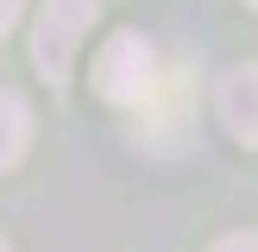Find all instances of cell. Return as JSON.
<instances>
[{
    "instance_id": "6da1fadb",
    "label": "cell",
    "mask_w": 258,
    "mask_h": 252,
    "mask_svg": "<svg viewBox=\"0 0 258 252\" xmlns=\"http://www.w3.org/2000/svg\"><path fill=\"white\" fill-rule=\"evenodd\" d=\"M139 139L158 151H176L183 145V133L196 126V70H183V63H164L158 82H151V95L139 101Z\"/></svg>"
},
{
    "instance_id": "7a4b0ae2",
    "label": "cell",
    "mask_w": 258,
    "mask_h": 252,
    "mask_svg": "<svg viewBox=\"0 0 258 252\" xmlns=\"http://www.w3.org/2000/svg\"><path fill=\"white\" fill-rule=\"evenodd\" d=\"M158 70H164L158 50L139 32H120V38H107L101 57H95V88L107 101H120V107H139V101L151 95V82H158Z\"/></svg>"
},
{
    "instance_id": "3957f363",
    "label": "cell",
    "mask_w": 258,
    "mask_h": 252,
    "mask_svg": "<svg viewBox=\"0 0 258 252\" xmlns=\"http://www.w3.org/2000/svg\"><path fill=\"white\" fill-rule=\"evenodd\" d=\"M95 25V0H50L44 19L32 32V57L44 70V82H70V63H76V44L88 38Z\"/></svg>"
},
{
    "instance_id": "277c9868",
    "label": "cell",
    "mask_w": 258,
    "mask_h": 252,
    "mask_svg": "<svg viewBox=\"0 0 258 252\" xmlns=\"http://www.w3.org/2000/svg\"><path fill=\"white\" fill-rule=\"evenodd\" d=\"M221 120L233 126V139L258 145V63H239L221 82Z\"/></svg>"
},
{
    "instance_id": "5b68a950",
    "label": "cell",
    "mask_w": 258,
    "mask_h": 252,
    "mask_svg": "<svg viewBox=\"0 0 258 252\" xmlns=\"http://www.w3.org/2000/svg\"><path fill=\"white\" fill-rule=\"evenodd\" d=\"M25 145H32V107L13 88H0V170H13L25 158Z\"/></svg>"
},
{
    "instance_id": "8992f818",
    "label": "cell",
    "mask_w": 258,
    "mask_h": 252,
    "mask_svg": "<svg viewBox=\"0 0 258 252\" xmlns=\"http://www.w3.org/2000/svg\"><path fill=\"white\" fill-rule=\"evenodd\" d=\"M214 252H258V233H233V239H221Z\"/></svg>"
},
{
    "instance_id": "52a82bcc",
    "label": "cell",
    "mask_w": 258,
    "mask_h": 252,
    "mask_svg": "<svg viewBox=\"0 0 258 252\" xmlns=\"http://www.w3.org/2000/svg\"><path fill=\"white\" fill-rule=\"evenodd\" d=\"M19 7H25V0H0V38L13 32V19H19Z\"/></svg>"
},
{
    "instance_id": "ba28073f",
    "label": "cell",
    "mask_w": 258,
    "mask_h": 252,
    "mask_svg": "<svg viewBox=\"0 0 258 252\" xmlns=\"http://www.w3.org/2000/svg\"><path fill=\"white\" fill-rule=\"evenodd\" d=\"M0 252H13V246H7V239H0Z\"/></svg>"
},
{
    "instance_id": "9c48e42d",
    "label": "cell",
    "mask_w": 258,
    "mask_h": 252,
    "mask_svg": "<svg viewBox=\"0 0 258 252\" xmlns=\"http://www.w3.org/2000/svg\"><path fill=\"white\" fill-rule=\"evenodd\" d=\"M252 7H258V0H252Z\"/></svg>"
}]
</instances>
